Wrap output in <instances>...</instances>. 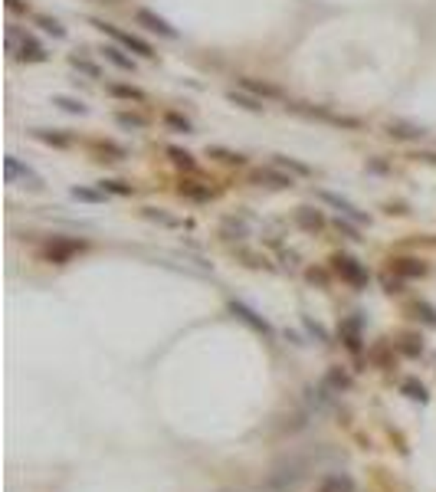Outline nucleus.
Wrapping results in <instances>:
<instances>
[{"mask_svg":"<svg viewBox=\"0 0 436 492\" xmlns=\"http://www.w3.org/2000/svg\"><path fill=\"white\" fill-rule=\"evenodd\" d=\"M394 269L400 276H423L426 266L423 263H416V259H394Z\"/></svg>","mask_w":436,"mask_h":492,"instance_id":"nucleus-19","label":"nucleus"},{"mask_svg":"<svg viewBox=\"0 0 436 492\" xmlns=\"http://www.w3.org/2000/svg\"><path fill=\"white\" fill-rule=\"evenodd\" d=\"M108 92H112V96H122V99H141V92L131 86H108Z\"/></svg>","mask_w":436,"mask_h":492,"instance_id":"nucleus-30","label":"nucleus"},{"mask_svg":"<svg viewBox=\"0 0 436 492\" xmlns=\"http://www.w3.org/2000/svg\"><path fill=\"white\" fill-rule=\"evenodd\" d=\"M53 106H59L63 112H69V115H85V106L73 96H53Z\"/></svg>","mask_w":436,"mask_h":492,"instance_id":"nucleus-18","label":"nucleus"},{"mask_svg":"<svg viewBox=\"0 0 436 492\" xmlns=\"http://www.w3.org/2000/svg\"><path fill=\"white\" fill-rule=\"evenodd\" d=\"M298 224L305 226V230H319L325 220H321L319 210H312V207H302V210H298Z\"/></svg>","mask_w":436,"mask_h":492,"instance_id":"nucleus-20","label":"nucleus"},{"mask_svg":"<svg viewBox=\"0 0 436 492\" xmlns=\"http://www.w3.org/2000/svg\"><path fill=\"white\" fill-rule=\"evenodd\" d=\"M404 352L407 354H420V352H423V345H416V338H404Z\"/></svg>","mask_w":436,"mask_h":492,"instance_id":"nucleus-35","label":"nucleus"},{"mask_svg":"<svg viewBox=\"0 0 436 492\" xmlns=\"http://www.w3.org/2000/svg\"><path fill=\"white\" fill-rule=\"evenodd\" d=\"M230 312H233V315H236V319H240V321H246V325H249L253 332L266 335V338H276V328H272V325H269V321L263 319V315H259V312H256V309H249L246 302L233 299V302H230Z\"/></svg>","mask_w":436,"mask_h":492,"instance_id":"nucleus-4","label":"nucleus"},{"mask_svg":"<svg viewBox=\"0 0 436 492\" xmlns=\"http://www.w3.org/2000/svg\"><path fill=\"white\" fill-rule=\"evenodd\" d=\"M335 269H338V276L344 279V282H351L354 289H364V286H368V269H364L358 259L335 256Z\"/></svg>","mask_w":436,"mask_h":492,"instance_id":"nucleus-6","label":"nucleus"},{"mask_svg":"<svg viewBox=\"0 0 436 492\" xmlns=\"http://www.w3.org/2000/svg\"><path fill=\"white\" fill-rule=\"evenodd\" d=\"M3 174H7V181H23L27 187H33V191H43V178L36 171H33L30 164H20V158H13V154H7L3 158Z\"/></svg>","mask_w":436,"mask_h":492,"instance_id":"nucleus-3","label":"nucleus"},{"mask_svg":"<svg viewBox=\"0 0 436 492\" xmlns=\"http://www.w3.org/2000/svg\"><path fill=\"white\" fill-rule=\"evenodd\" d=\"M305 325H309V332H312V335H319L321 342H328V332H325L321 325H315V321H312V319H305Z\"/></svg>","mask_w":436,"mask_h":492,"instance_id":"nucleus-34","label":"nucleus"},{"mask_svg":"<svg viewBox=\"0 0 436 492\" xmlns=\"http://www.w3.org/2000/svg\"><path fill=\"white\" fill-rule=\"evenodd\" d=\"M168 125H170V129H177V131H184V135L191 131V122H187V118H181V115H174V112L168 115Z\"/></svg>","mask_w":436,"mask_h":492,"instance_id":"nucleus-32","label":"nucleus"},{"mask_svg":"<svg viewBox=\"0 0 436 492\" xmlns=\"http://www.w3.org/2000/svg\"><path fill=\"white\" fill-rule=\"evenodd\" d=\"M168 154H170L174 161H177V164H184V168H194V158L187 154V151H181V148H168Z\"/></svg>","mask_w":436,"mask_h":492,"instance_id":"nucleus-31","label":"nucleus"},{"mask_svg":"<svg viewBox=\"0 0 436 492\" xmlns=\"http://www.w3.org/2000/svg\"><path fill=\"white\" fill-rule=\"evenodd\" d=\"M73 197H75V201H85V203H102V201H106V191H92V187H73Z\"/></svg>","mask_w":436,"mask_h":492,"instance_id":"nucleus-25","label":"nucleus"},{"mask_svg":"<svg viewBox=\"0 0 436 492\" xmlns=\"http://www.w3.org/2000/svg\"><path fill=\"white\" fill-rule=\"evenodd\" d=\"M99 191H106V194H118V197H128L131 194V187L122 181H99Z\"/></svg>","mask_w":436,"mask_h":492,"instance_id":"nucleus-26","label":"nucleus"},{"mask_svg":"<svg viewBox=\"0 0 436 492\" xmlns=\"http://www.w3.org/2000/svg\"><path fill=\"white\" fill-rule=\"evenodd\" d=\"M400 391H404V394L410 397V400H420V404H426V400H430L426 387H423V384H416V381H404V384H400Z\"/></svg>","mask_w":436,"mask_h":492,"instance_id":"nucleus-23","label":"nucleus"},{"mask_svg":"<svg viewBox=\"0 0 436 492\" xmlns=\"http://www.w3.org/2000/svg\"><path fill=\"white\" fill-rule=\"evenodd\" d=\"M96 30H102L106 36H112L118 46H125V50H131V53H138V56H145V59H154V50H151L141 36H135V33H125V30H118L115 23H106V20H89Z\"/></svg>","mask_w":436,"mask_h":492,"instance_id":"nucleus-2","label":"nucleus"},{"mask_svg":"<svg viewBox=\"0 0 436 492\" xmlns=\"http://www.w3.org/2000/svg\"><path fill=\"white\" fill-rule=\"evenodd\" d=\"M276 168H282V171H289V174H298V178H309L312 174L309 164H298V161L286 158V154H276Z\"/></svg>","mask_w":436,"mask_h":492,"instance_id":"nucleus-15","label":"nucleus"},{"mask_svg":"<svg viewBox=\"0 0 436 492\" xmlns=\"http://www.w3.org/2000/svg\"><path fill=\"white\" fill-rule=\"evenodd\" d=\"M33 138L43 145H53V148H69V135H59L53 129H33Z\"/></svg>","mask_w":436,"mask_h":492,"instance_id":"nucleus-13","label":"nucleus"},{"mask_svg":"<svg viewBox=\"0 0 436 492\" xmlns=\"http://www.w3.org/2000/svg\"><path fill=\"white\" fill-rule=\"evenodd\" d=\"M230 102H236V106H243V108H249V112H263V102L259 99H253V96H246V92H230Z\"/></svg>","mask_w":436,"mask_h":492,"instance_id":"nucleus-24","label":"nucleus"},{"mask_svg":"<svg viewBox=\"0 0 436 492\" xmlns=\"http://www.w3.org/2000/svg\"><path fill=\"white\" fill-rule=\"evenodd\" d=\"M305 479V466L302 463H289V466H279L272 476H269V489H296L298 482Z\"/></svg>","mask_w":436,"mask_h":492,"instance_id":"nucleus-5","label":"nucleus"},{"mask_svg":"<svg viewBox=\"0 0 436 492\" xmlns=\"http://www.w3.org/2000/svg\"><path fill=\"white\" fill-rule=\"evenodd\" d=\"M82 240H63V236H53L50 243H46V256L53 259V263H66V259L73 256V253H79L82 249Z\"/></svg>","mask_w":436,"mask_h":492,"instance_id":"nucleus-9","label":"nucleus"},{"mask_svg":"<svg viewBox=\"0 0 436 492\" xmlns=\"http://www.w3.org/2000/svg\"><path fill=\"white\" fill-rule=\"evenodd\" d=\"M181 194H191V197H197V201H207V197H210V194L201 191V187H181Z\"/></svg>","mask_w":436,"mask_h":492,"instance_id":"nucleus-36","label":"nucleus"},{"mask_svg":"<svg viewBox=\"0 0 436 492\" xmlns=\"http://www.w3.org/2000/svg\"><path fill=\"white\" fill-rule=\"evenodd\" d=\"M69 63H73V69H79V73H85L89 79H102V69H99L92 59H85V56H69Z\"/></svg>","mask_w":436,"mask_h":492,"instance_id":"nucleus-16","label":"nucleus"},{"mask_svg":"<svg viewBox=\"0 0 436 492\" xmlns=\"http://www.w3.org/2000/svg\"><path fill=\"white\" fill-rule=\"evenodd\" d=\"M7 7H10V10H17V13L27 10V3H23V0H7Z\"/></svg>","mask_w":436,"mask_h":492,"instance_id":"nucleus-37","label":"nucleus"},{"mask_svg":"<svg viewBox=\"0 0 436 492\" xmlns=\"http://www.w3.org/2000/svg\"><path fill=\"white\" fill-rule=\"evenodd\" d=\"M99 53H106V59L112 66H118V69H125V73H135V59H131V56L125 53V46H102V50H99Z\"/></svg>","mask_w":436,"mask_h":492,"instance_id":"nucleus-11","label":"nucleus"},{"mask_svg":"<svg viewBox=\"0 0 436 492\" xmlns=\"http://www.w3.org/2000/svg\"><path fill=\"white\" fill-rule=\"evenodd\" d=\"M259 181H269L272 187H292V184H296V178H292V174L276 171V168H269V171H259Z\"/></svg>","mask_w":436,"mask_h":492,"instance_id":"nucleus-17","label":"nucleus"},{"mask_svg":"<svg viewBox=\"0 0 436 492\" xmlns=\"http://www.w3.org/2000/svg\"><path fill=\"white\" fill-rule=\"evenodd\" d=\"M36 27L46 33H53L56 40H66V27L59 20H53V17H36Z\"/></svg>","mask_w":436,"mask_h":492,"instance_id":"nucleus-21","label":"nucleus"},{"mask_svg":"<svg viewBox=\"0 0 436 492\" xmlns=\"http://www.w3.org/2000/svg\"><path fill=\"white\" fill-rule=\"evenodd\" d=\"M118 125H125V129H145V118H141V115H128V112H118Z\"/></svg>","mask_w":436,"mask_h":492,"instance_id":"nucleus-27","label":"nucleus"},{"mask_svg":"<svg viewBox=\"0 0 436 492\" xmlns=\"http://www.w3.org/2000/svg\"><path fill=\"white\" fill-rule=\"evenodd\" d=\"M319 197H321L325 203H328V207H335V210H338V214L344 217V220H354L358 226L368 224V214H364V210H358V207H354L351 201H344V197H338V194H331V191H321Z\"/></svg>","mask_w":436,"mask_h":492,"instance_id":"nucleus-8","label":"nucleus"},{"mask_svg":"<svg viewBox=\"0 0 436 492\" xmlns=\"http://www.w3.org/2000/svg\"><path fill=\"white\" fill-rule=\"evenodd\" d=\"M145 217H148V220H161V224H168V226H177V220H174V217L161 214V210H154V207H145Z\"/></svg>","mask_w":436,"mask_h":492,"instance_id":"nucleus-29","label":"nucleus"},{"mask_svg":"<svg viewBox=\"0 0 436 492\" xmlns=\"http://www.w3.org/2000/svg\"><path fill=\"white\" fill-rule=\"evenodd\" d=\"M210 154H217L220 161H226V164H243V154H233V151H224V148H210Z\"/></svg>","mask_w":436,"mask_h":492,"instance_id":"nucleus-28","label":"nucleus"},{"mask_svg":"<svg viewBox=\"0 0 436 492\" xmlns=\"http://www.w3.org/2000/svg\"><path fill=\"white\" fill-rule=\"evenodd\" d=\"M243 89H246V92H256V96L279 99V89H276V86H266V82H253V79H243Z\"/></svg>","mask_w":436,"mask_h":492,"instance_id":"nucleus-22","label":"nucleus"},{"mask_svg":"<svg viewBox=\"0 0 436 492\" xmlns=\"http://www.w3.org/2000/svg\"><path fill=\"white\" fill-rule=\"evenodd\" d=\"M7 53L20 63H46V50H43L30 33H20L17 27H7Z\"/></svg>","mask_w":436,"mask_h":492,"instance_id":"nucleus-1","label":"nucleus"},{"mask_svg":"<svg viewBox=\"0 0 436 492\" xmlns=\"http://www.w3.org/2000/svg\"><path fill=\"white\" fill-rule=\"evenodd\" d=\"M325 492H354L351 476H344V472H331L328 479H325Z\"/></svg>","mask_w":436,"mask_h":492,"instance_id":"nucleus-14","label":"nucleus"},{"mask_svg":"<svg viewBox=\"0 0 436 492\" xmlns=\"http://www.w3.org/2000/svg\"><path fill=\"white\" fill-rule=\"evenodd\" d=\"M416 312H423V319H426V325H433V328H436V312H433V309H430V305H426V302H423V305H416Z\"/></svg>","mask_w":436,"mask_h":492,"instance_id":"nucleus-33","label":"nucleus"},{"mask_svg":"<svg viewBox=\"0 0 436 492\" xmlns=\"http://www.w3.org/2000/svg\"><path fill=\"white\" fill-rule=\"evenodd\" d=\"M135 20H138L145 30L164 36V40H177V30H174V27H170L164 17H158L154 10H148V7H138V10H135Z\"/></svg>","mask_w":436,"mask_h":492,"instance_id":"nucleus-7","label":"nucleus"},{"mask_svg":"<svg viewBox=\"0 0 436 492\" xmlns=\"http://www.w3.org/2000/svg\"><path fill=\"white\" fill-rule=\"evenodd\" d=\"M387 131H391L394 138H404V141H416V138H423V135H426L420 125H407V122H391Z\"/></svg>","mask_w":436,"mask_h":492,"instance_id":"nucleus-12","label":"nucleus"},{"mask_svg":"<svg viewBox=\"0 0 436 492\" xmlns=\"http://www.w3.org/2000/svg\"><path fill=\"white\" fill-rule=\"evenodd\" d=\"M341 342L348 345V352H361V319H348L341 325Z\"/></svg>","mask_w":436,"mask_h":492,"instance_id":"nucleus-10","label":"nucleus"}]
</instances>
